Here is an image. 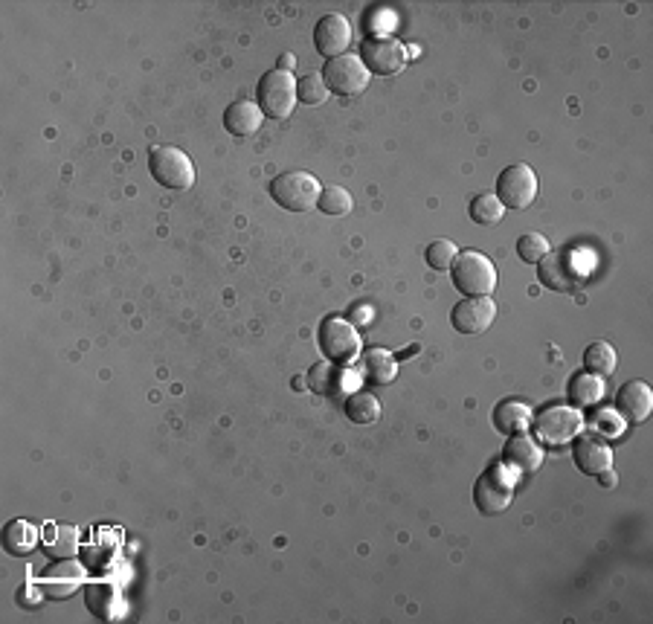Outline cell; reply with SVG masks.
I'll return each mask as SVG.
<instances>
[{"instance_id": "cell-1", "label": "cell", "mask_w": 653, "mask_h": 624, "mask_svg": "<svg viewBox=\"0 0 653 624\" xmlns=\"http://www.w3.org/2000/svg\"><path fill=\"white\" fill-rule=\"evenodd\" d=\"M450 276H453L456 291L465 294V297H491L494 288H497V268L479 250L459 253L453 268H450Z\"/></svg>"}, {"instance_id": "cell-2", "label": "cell", "mask_w": 653, "mask_h": 624, "mask_svg": "<svg viewBox=\"0 0 653 624\" xmlns=\"http://www.w3.org/2000/svg\"><path fill=\"white\" fill-rule=\"evenodd\" d=\"M256 105L270 119L291 117V111L297 105V79L288 70H279V67L265 73L259 79V88H256Z\"/></svg>"}, {"instance_id": "cell-3", "label": "cell", "mask_w": 653, "mask_h": 624, "mask_svg": "<svg viewBox=\"0 0 653 624\" xmlns=\"http://www.w3.org/2000/svg\"><path fill=\"white\" fill-rule=\"evenodd\" d=\"M270 195L288 212H308V209L317 207L323 189H320L317 178L308 172H285L270 183Z\"/></svg>"}, {"instance_id": "cell-4", "label": "cell", "mask_w": 653, "mask_h": 624, "mask_svg": "<svg viewBox=\"0 0 653 624\" xmlns=\"http://www.w3.org/2000/svg\"><path fill=\"white\" fill-rule=\"evenodd\" d=\"M149 172L160 186L175 189V192H183V189H189L195 183V166H192L189 154L175 149V146H157V149H151Z\"/></svg>"}, {"instance_id": "cell-5", "label": "cell", "mask_w": 653, "mask_h": 624, "mask_svg": "<svg viewBox=\"0 0 653 624\" xmlns=\"http://www.w3.org/2000/svg\"><path fill=\"white\" fill-rule=\"evenodd\" d=\"M514 485L517 476L511 474L505 465H491L485 474L476 479L474 488V503L482 514H503L505 508L511 506L514 500Z\"/></svg>"}, {"instance_id": "cell-6", "label": "cell", "mask_w": 653, "mask_h": 624, "mask_svg": "<svg viewBox=\"0 0 653 624\" xmlns=\"http://www.w3.org/2000/svg\"><path fill=\"white\" fill-rule=\"evenodd\" d=\"M320 349L331 363L349 366L360 357V334L352 323H346L340 317H328L320 326Z\"/></svg>"}, {"instance_id": "cell-7", "label": "cell", "mask_w": 653, "mask_h": 624, "mask_svg": "<svg viewBox=\"0 0 653 624\" xmlns=\"http://www.w3.org/2000/svg\"><path fill=\"white\" fill-rule=\"evenodd\" d=\"M500 204L505 209H526L537 198V175L532 166L526 163H514L508 166L503 175L497 178V192Z\"/></svg>"}, {"instance_id": "cell-8", "label": "cell", "mask_w": 653, "mask_h": 624, "mask_svg": "<svg viewBox=\"0 0 653 624\" xmlns=\"http://www.w3.org/2000/svg\"><path fill=\"white\" fill-rule=\"evenodd\" d=\"M360 61L366 64L369 73L375 76H395L404 70L407 64V50L398 38L389 35H378V38H366L363 50H360Z\"/></svg>"}, {"instance_id": "cell-9", "label": "cell", "mask_w": 653, "mask_h": 624, "mask_svg": "<svg viewBox=\"0 0 653 624\" xmlns=\"http://www.w3.org/2000/svg\"><path fill=\"white\" fill-rule=\"evenodd\" d=\"M323 82L328 85L331 93L337 96H357L363 93L369 85V70L366 64L357 59V56H337V59L326 61V70H323Z\"/></svg>"}, {"instance_id": "cell-10", "label": "cell", "mask_w": 653, "mask_h": 624, "mask_svg": "<svg viewBox=\"0 0 653 624\" xmlns=\"http://www.w3.org/2000/svg\"><path fill=\"white\" fill-rule=\"evenodd\" d=\"M584 418L572 407H546L535 418V433L543 445H566L578 436Z\"/></svg>"}, {"instance_id": "cell-11", "label": "cell", "mask_w": 653, "mask_h": 624, "mask_svg": "<svg viewBox=\"0 0 653 624\" xmlns=\"http://www.w3.org/2000/svg\"><path fill=\"white\" fill-rule=\"evenodd\" d=\"M355 384V375L346 366H337L331 360L314 363L311 372H308V387L314 389L317 395L328 398V401H337V404H343L352 395Z\"/></svg>"}, {"instance_id": "cell-12", "label": "cell", "mask_w": 653, "mask_h": 624, "mask_svg": "<svg viewBox=\"0 0 653 624\" xmlns=\"http://www.w3.org/2000/svg\"><path fill=\"white\" fill-rule=\"evenodd\" d=\"M497 317V305L491 297H465L450 314V323L459 334H468V337H479L485 334L491 323Z\"/></svg>"}, {"instance_id": "cell-13", "label": "cell", "mask_w": 653, "mask_h": 624, "mask_svg": "<svg viewBox=\"0 0 653 624\" xmlns=\"http://www.w3.org/2000/svg\"><path fill=\"white\" fill-rule=\"evenodd\" d=\"M314 47L328 61L346 56V50L352 47V24L343 15L320 18V24L314 27Z\"/></svg>"}, {"instance_id": "cell-14", "label": "cell", "mask_w": 653, "mask_h": 624, "mask_svg": "<svg viewBox=\"0 0 653 624\" xmlns=\"http://www.w3.org/2000/svg\"><path fill=\"white\" fill-rule=\"evenodd\" d=\"M537 279L543 288L558 291V294H569L578 288L581 282V270L572 265V253H549L540 265H537Z\"/></svg>"}, {"instance_id": "cell-15", "label": "cell", "mask_w": 653, "mask_h": 624, "mask_svg": "<svg viewBox=\"0 0 653 624\" xmlns=\"http://www.w3.org/2000/svg\"><path fill=\"white\" fill-rule=\"evenodd\" d=\"M85 584V569L76 564V561H61V564L50 566L47 572H41L38 578V587L47 598H70L73 593H79V587Z\"/></svg>"}, {"instance_id": "cell-16", "label": "cell", "mask_w": 653, "mask_h": 624, "mask_svg": "<svg viewBox=\"0 0 653 624\" xmlns=\"http://www.w3.org/2000/svg\"><path fill=\"white\" fill-rule=\"evenodd\" d=\"M653 410V392L645 381H630L616 395V416L624 424H642Z\"/></svg>"}, {"instance_id": "cell-17", "label": "cell", "mask_w": 653, "mask_h": 624, "mask_svg": "<svg viewBox=\"0 0 653 624\" xmlns=\"http://www.w3.org/2000/svg\"><path fill=\"white\" fill-rule=\"evenodd\" d=\"M503 465L514 476H529L535 474L537 468L543 465V450L535 439L529 436H508V445L503 453Z\"/></svg>"}, {"instance_id": "cell-18", "label": "cell", "mask_w": 653, "mask_h": 624, "mask_svg": "<svg viewBox=\"0 0 653 624\" xmlns=\"http://www.w3.org/2000/svg\"><path fill=\"white\" fill-rule=\"evenodd\" d=\"M572 456H575V465L590 476L604 474L613 468V450L598 436H578L575 447H572Z\"/></svg>"}, {"instance_id": "cell-19", "label": "cell", "mask_w": 653, "mask_h": 624, "mask_svg": "<svg viewBox=\"0 0 653 624\" xmlns=\"http://www.w3.org/2000/svg\"><path fill=\"white\" fill-rule=\"evenodd\" d=\"M532 424V410L529 404L523 401H514V398H505L494 407V427L503 433V436H520L526 433Z\"/></svg>"}, {"instance_id": "cell-20", "label": "cell", "mask_w": 653, "mask_h": 624, "mask_svg": "<svg viewBox=\"0 0 653 624\" xmlns=\"http://www.w3.org/2000/svg\"><path fill=\"white\" fill-rule=\"evenodd\" d=\"M262 119H265V114H262V108L256 102L241 99V102L230 105L224 111V128L230 134H236V137H250V134H256L262 128Z\"/></svg>"}, {"instance_id": "cell-21", "label": "cell", "mask_w": 653, "mask_h": 624, "mask_svg": "<svg viewBox=\"0 0 653 624\" xmlns=\"http://www.w3.org/2000/svg\"><path fill=\"white\" fill-rule=\"evenodd\" d=\"M44 549L50 558L67 561L79 552V529L70 523H47L44 529Z\"/></svg>"}, {"instance_id": "cell-22", "label": "cell", "mask_w": 653, "mask_h": 624, "mask_svg": "<svg viewBox=\"0 0 653 624\" xmlns=\"http://www.w3.org/2000/svg\"><path fill=\"white\" fill-rule=\"evenodd\" d=\"M85 601H88L90 613L102 622H114L122 616V595L111 584H90Z\"/></svg>"}, {"instance_id": "cell-23", "label": "cell", "mask_w": 653, "mask_h": 624, "mask_svg": "<svg viewBox=\"0 0 653 624\" xmlns=\"http://www.w3.org/2000/svg\"><path fill=\"white\" fill-rule=\"evenodd\" d=\"M360 369L372 384H392L398 375V360L395 355H389L386 349H369L366 355L360 357Z\"/></svg>"}, {"instance_id": "cell-24", "label": "cell", "mask_w": 653, "mask_h": 624, "mask_svg": "<svg viewBox=\"0 0 653 624\" xmlns=\"http://www.w3.org/2000/svg\"><path fill=\"white\" fill-rule=\"evenodd\" d=\"M38 546V529L27 520H12L3 529V549L9 555H30Z\"/></svg>"}, {"instance_id": "cell-25", "label": "cell", "mask_w": 653, "mask_h": 624, "mask_svg": "<svg viewBox=\"0 0 653 624\" xmlns=\"http://www.w3.org/2000/svg\"><path fill=\"white\" fill-rule=\"evenodd\" d=\"M604 398V384L598 375L590 372H578L569 384V404L572 407H593Z\"/></svg>"}, {"instance_id": "cell-26", "label": "cell", "mask_w": 653, "mask_h": 624, "mask_svg": "<svg viewBox=\"0 0 653 624\" xmlns=\"http://www.w3.org/2000/svg\"><path fill=\"white\" fill-rule=\"evenodd\" d=\"M616 366H619V360H616V349H613L610 343L598 340V343H590V346L584 349V369H587L590 375L610 378V375L616 372Z\"/></svg>"}, {"instance_id": "cell-27", "label": "cell", "mask_w": 653, "mask_h": 624, "mask_svg": "<svg viewBox=\"0 0 653 624\" xmlns=\"http://www.w3.org/2000/svg\"><path fill=\"white\" fill-rule=\"evenodd\" d=\"M343 413L349 421L355 424H375L381 418V404L375 395L369 392H352L346 401H343Z\"/></svg>"}, {"instance_id": "cell-28", "label": "cell", "mask_w": 653, "mask_h": 624, "mask_svg": "<svg viewBox=\"0 0 653 624\" xmlns=\"http://www.w3.org/2000/svg\"><path fill=\"white\" fill-rule=\"evenodd\" d=\"M503 212L505 207L500 204V198L491 195V192H479L476 198H471V204H468V215H471V221L479 224V227H494V224H500V221H503Z\"/></svg>"}, {"instance_id": "cell-29", "label": "cell", "mask_w": 653, "mask_h": 624, "mask_svg": "<svg viewBox=\"0 0 653 624\" xmlns=\"http://www.w3.org/2000/svg\"><path fill=\"white\" fill-rule=\"evenodd\" d=\"M456 256H459V250H456V244H453V241H447V238H436V241H430V244H427V250H424V259H427V265H430L433 270H439V273H445V270L453 268Z\"/></svg>"}, {"instance_id": "cell-30", "label": "cell", "mask_w": 653, "mask_h": 624, "mask_svg": "<svg viewBox=\"0 0 653 624\" xmlns=\"http://www.w3.org/2000/svg\"><path fill=\"white\" fill-rule=\"evenodd\" d=\"M297 99L302 105H323L328 99V85L323 82V73H308L297 79Z\"/></svg>"}, {"instance_id": "cell-31", "label": "cell", "mask_w": 653, "mask_h": 624, "mask_svg": "<svg viewBox=\"0 0 653 624\" xmlns=\"http://www.w3.org/2000/svg\"><path fill=\"white\" fill-rule=\"evenodd\" d=\"M549 253H552L549 241L543 236H537V233H526V236L517 238V256H520L526 265H540Z\"/></svg>"}, {"instance_id": "cell-32", "label": "cell", "mask_w": 653, "mask_h": 624, "mask_svg": "<svg viewBox=\"0 0 653 624\" xmlns=\"http://www.w3.org/2000/svg\"><path fill=\"white\" fill-rule=\"evenodd\" d=\"M317 207L323 209L326 215H349L352 207H355V201H352V195L343 186H328V189H323Z\"/></svg>"}, {"instance_id": "cell-33", "label": "cell", "mask_w": 653, "mask_h": 624, "mask_svg": "<svg viewBox=\"0 0 653 624\" xmlns=\"http://www.w3.org/2000/svg\"><path fill=\"white\" fill-rule=\"evenodd\" d=\"M593 427L595 433H601V436H619V430H622V421L616 418V413H598V416L593 418Z\"/></svg>"}, {"instance_id": "cell-34", "label": "cell", "mask_w": 653, "mask_h": 624, "mask_svg": "<svg viewBox=\"0 0 653 624\" xmlns=\"http://www.w3.org/2000/svg\"><path fill=\"white\" fill-rule=\"evenodd\" d=\"M38 590H41V587H38ZM38 590H35L32 584H24V587L18 590V601H21L24 607H35V604H38L41 598H47V595H44V593L35 595V593H38Z\"/></svg>"}, {"instance_id": "cell-35", "label": "cell", "mask_w": 653, "mask_h": 624, "mask_svg": "<svg viewBox=\"0 0 653 624\" xmlns=\"http://www.w3.org/2000/svg\"><path fill=\"white\" fill-rule=\"evenodd\" d=\"M294 64H297V59H294L291 53H285V56L279 59V70H288V73H291V67H294Z\"/></svg>"}]
</instances>
